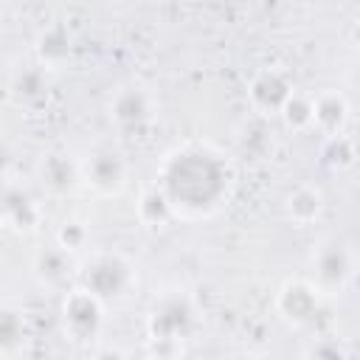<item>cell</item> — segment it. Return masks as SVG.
Listing matches in <instances>:
<instances>
[{"mask_svg":"<svg viewBox=\"0 0 360 360\" xmlns=\"http://www.w3.org/2000/svg\"><path fill=\"white\" fill-rule=\"evenodd\" d=\"M231 163L211 146L186 143L169 152L160 163L158 186L169 197L174 214L200 217L222 205L231 188Z\"/></svg>","mask_w":360,"mask_h":360,"instance_id":"6da1fadb","label":"cell"},{"mask_svg":"<svg viewBox=\"0 0 360 360\" xmlns=\"http://www.w3.org/2000/svg\"><path fill=\"white\" fill-rule=\"evenodd\" d=\"M146 326L152 343L174 346L177 352H183V340H188V335L197 326L194 301L183 292H166L160 301H155Z\"/></svg>","mask_w":360,"mask_h":360,"instance_id":"7a4b0ae2","label":"cell"},{"mask_svg":"<svg viewBox=\"0 0 360 360\" xmlns=\"http://www.w3.org/2000/svg\"><path fill=\"white\" fill-rule=\"evenodd\" d=\"M132 281H135L132 264L121 253H110V250L93 253L79 270V284L96 292L101 301L121 298L132 287Z\"/></svg>","mask_w":360,"mask_h":360,"instance_id":"3957f363","label":"cell"},{"mask_svg":"<svg viewBox=\"0 0 360 360\" xmlns=\"http://www.w3.org/2000/svg\"><path fill=\"white\" fill-rule=\"evenodd\" d=\"M104 323V301L87 287H73L62 301V329L70 340L84 343L101 332Z\"/></svg>","mask_w":360,"mask_h":360,"instance_id":"277c9868","label":"cell"},{"mask_svg":"<svg viewBox=\"0 0 360 360\" xmlns=\"http://www.w3.org/2000/svg\"><path fill=\"white\" fill-rule=\"evenodd\" d=\"M312 270H315V284L323 292L340 290L352 278V273H354L352 250L343 242H323L312 253Z\"/></svg>","mask_w":360,"mask_h":360,"instance_id":"5b68a950","label":"cell"},{"mask_svg":"<svg viewBox=\"0 0 360 360\" xmlns=\"http://www.w3.org/2000/svg\"><path fill=\"white\" fill-rule=\"evenodd\" d=\"M321 287L315 281L307 278H292L278 290L276 307L284 315V321H290L292 326H304L315 318L318 307H321Z\"/></svg>","mask_w":360,"mask_h":360,"instance_id":"8992f818","label":"cell"},{"mask_svg":"<svg viewBox=\"0 0 360 360\" xmlns=\"http://www.w3.org/2000/svg\"><path fill=\"white\" fill-rule=\"evenodd\" d=\"M292 93H295V90H292L287 73L278 70V68H264V70H259V73L250 79V84H248V98H250V104H253L259 112H264V115H278L281 107L287 104V98H290Z\"/></svg>","mask_w":360,"mask_h":360,"instance_id":"52a82bcc","label":"cell"},{"mask_svg":"<svg viewBox=\"0 0 360 360\" xmlns=\"http://www.w3.org/2000/svg\"><path fill=\"white\" fill-rule=\"evenodd\" d=\"M82 180H87L101 194H115L127 180V160L118 152L98 149L82 160Z\"/></svg>","mask_w":360,"mask_h":360,"instance_id":"ba28073f","label":"cell"},{"mask_svg":"<svg viewBox=\"0 0 360 360\" xmlns=\"http://www.w3.org/2000/svg\"><path fill=\"white\" fill-rule=\"evenodd\" d=\"M3 222L17 233H31L42 222V208L28 191L8 186L3 197Z\"/></svg>","mask_w":360,"mask_h":360,"instance_id":"9c48e42d","label":"cell"},{"mask_svg":"<svg viewBox=\"0 0 360 360\" xmlns=\"http://www.w3.org/2000/svg\"><path fill=\"white\" fill-rule=\"evenodd\" d=\"M152 115V98L141 87H124L110 101V118L121 127H138L149 121Z\"/></svg>","mask_w":360,"mask_h":360,"instance_id":"30bf717a","label":"cell"},{"mask_svg":"<svg viewBox=\"0 0 360 360\" xmlns=\"http://www.w3.org/2000/svg\"><path fill=\"white\" fill-rule=\"evenodd\" d=\"M315 101V129L321 135H335L343 132L346 121H349V101L343 93L338 90H321L318 96H312Z\"/></svg>","mask_w":360,"mask_h":360,"instance_id":"8fae6325","label":"cell"},{"mask_svg":"<svg viewBox=\"0 0 360 360\" xmlns=\"http://www.w3.org/2000/svg\"><path fill=\"white\" fill-rule=\"evenodd\" d=\"M39 177L53 194H65L82 180V163L70 160L68 155H56L53 152L39 163Z\"/></svg>","mask_w":360,"mask_h":360,"instance_id":"7c38bea8","label":"cell"},{"mask_svg":"<svg viewBox=\"0 0 360 360\" xmlns=\"http://www.w3.org/2000/svg\"><path fill=\"white\" fill-rule=\"evenodd\" d=\"M284 208H287V217H290L295 225H309V222H315V219L321 217V211H323V197H321V191H318L315 186H298V188H292V191L287 194Z\"/></svg>","mask_w":360,"mask_h":360,"instance_id":"4fadbf2b","label":"cell"},{"mask_svg":"<svg viewBox=\"0 0 360 360\" xmlns=\"http://www.w3.org/2000/svg\"><path fill=\"white\" fill-rule=\"evenodd\" d=\"M174 217H177V214H174V208H172V202H169V197L163 194L160 186H152V188H146V191L141 194V200H138V219H141L146 228L158 231V228L169 225Z\"/></svg>","mask_w":360,"mask_h":360,"instance_id":"5bb4252c","label":"cell"},{"mask_svg":"<svg viewBox=\"0 0 360 360\" xmlns=\"http://www.w3.org/2000/svg\"><path fill=\"white\" fill-rule=\"evenodd\" d=\"M37 56L45 68H56L70 56V37L62 28H48L37 37Z\"/></svg>","mask_w":360,"mask_h":360,"instance_id":"9a60e30c","label":"cell"},{"mask_svg":"<svg viewBox=\"0 0 360 360\" xmlns=\"http://www.w3.org/2000/svg\"><path fill=\"white\" fill-rule=\"evenodd\" d=\"M281 121L292 129V132H304V129H312L315 127V101L312 96H304V93H292L287 98V104L281 107Z\"/></svg>","mask_w":360,"mask_h":360,"instance_id":"2e32d148","label":"cell"},{"mask_svg":"<svg viewBox=\"0 0 360 360\" xmlns=\"http://www.w3.org/2000/svg\"><path fill=\"white\" fill-rule=\"evenodd\" d=\"M321 158L329 169H349L357 158V146L346 132H335V135H323L321 143Z\"/></svg>","mask_w":360,"mask_h":360,"instance_id":"e0dca14e","label":"cell"},{"mask_svg":"<svg viewBox=\"0 0 360 360\" xmlns=\"http://www.w3.org/2000/svg\"><path fill=\"white\" fill-rule=\"evenodd\" d=\"M37 270L39 276L48 281V284H59L68 278V270H70V253L62 250L59 245L51 248V250H42L37 256Z\"/></svg>","mask_w":360,"mask_h":360,"instance_id":"ac0fdd59","label":"cell"},{"mask_svg":"<svg viewBox=\"0 0 360 360\" xmlns=\"http://www.w3.org/2000/svg\"><path fill=\"white\" fill-rule=\"evenodd\" d=\"M22 332H25V318H22V312H17V309H3V318H0V346H3V354H8V352L22 340Z\"/></svg>","mask_w":360,"mask_h":360,"instance_id":"d6986e66","label":"cell"},{"mask_svg":"<svg viewBox=\"0 0 360 360\" xmlns=\"http://www.w3.org/2000/svg\"><path fill=\"white\" fill-rule=\"evenodd\" d=\"M87 239H90V231H87V228H84L82 222H76V219L65 222V225H62V228L56 231V245H59L62 250H68V253L84 250Z\"/></svg>","mask_w":360,"mask_h":360,"instance_id":"ffe728a7","label":"cell"}]
</instances>
